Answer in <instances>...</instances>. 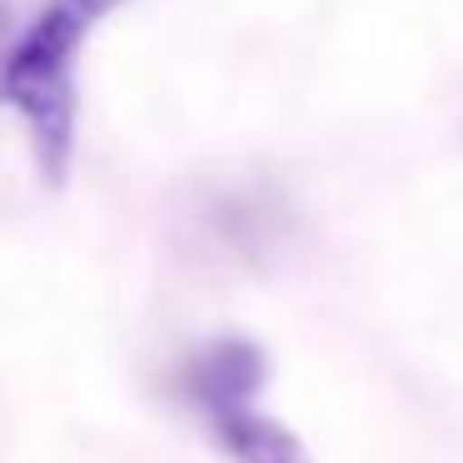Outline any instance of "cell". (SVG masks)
I'll return each mask as SVG.
<instances>
[{
    "instance_id": "cell-3",
    "label": "cell",
    "mask_w": 463,
    "mask_h": 463,
    "mask_svg": "<svg viewBox=\"0 0 463 463\" xmlns=\"http://www.w3.org/2000/svg\"><path fill=\"white\" fill-rule=\"evenodd\" d=\"M5 31H11V0H0V45H5Z\"/></svg>"
},
{
    "instance_id": "cell-2",
    "label": "cell",
    "mask_w": 463,
    "mask_h": 463,
    "mask_svg": "<svg viewBox=\"0 0 463 463\" xmlns=\"http://www.w3.org/2000/svg\"><path fill=\"white\" fill-rule=\"evenodd\" d=\"M264 383H269V359L260 344L240 334L200 344L175 373L184 409L210 429L214 449L230 453L234 463H309L304 443L260 403Z\"/></svg>"
},
{
    "instance_id": "cell-1",
    "label": "cell",
    "mask_w": 463,
    "mask_h": 463,
    "mask_svg": "<svg viewBox=\"0 0 463 463\" xmlns=\"http://www.w3.org/2000/svg\"><path fill=\"white\" fill-rule=\"evenodd\" d=\"M130 0H45L0 55V110L25 130L45 190H65L80 145V61L95 31Z\"/></svg>"
}]
</instances>
